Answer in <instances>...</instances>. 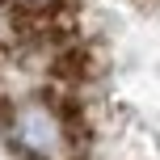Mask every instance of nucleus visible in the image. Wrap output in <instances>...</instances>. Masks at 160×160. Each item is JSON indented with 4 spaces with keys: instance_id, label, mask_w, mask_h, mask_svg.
Segmentation results:
<instances>
[{
    "instance_id": "1",
    "label": "nucleus",
    "mask_w": 160,
    "mask_h": 160,
    "mask_svg": "<svg viewBox=\"0 0 160 160\" xmlns=\"http://www.w3.org/2000/svg\"><path fill=\"white\" fill-rule=\"evenodd\" d=\"M8 131H13L17 148L38 160H55L63 152L68 135H63V122H59V114L51 110L47 101H21L13 110V122H8Z\"/></svg>"
},
{
    "instance_id": "2",
    "label": "nucleus",
    "mask_w": 160,
    "mask_h": 160,
    "mask_svg": "<svg viewBox=\"0 0 160 160\" xmlns=\"http://www.w3.org/2000/svg\"><path fill=\"white\" fill-rule=\"evenodd\" d=\"M13 8H25V13H34V8H47L51 0H8Z\"/></svg>"
}]
</instances>
